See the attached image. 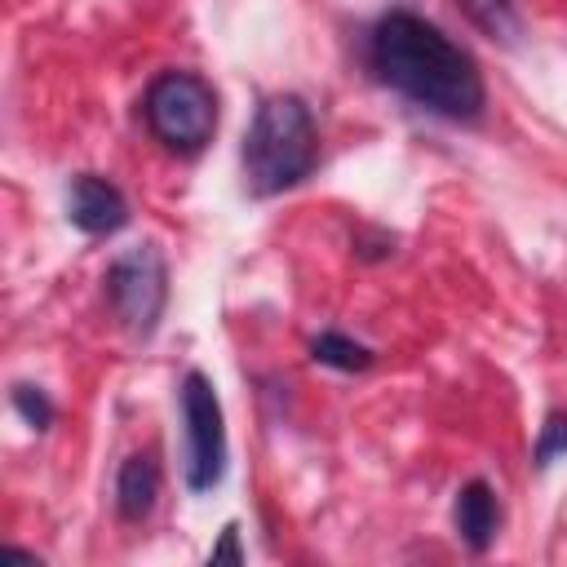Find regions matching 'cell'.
I'll list each match as a JSON object with an SVG mask.
<instances>
[{
	"instance_id": "1",
	"label": "cell",
	"mask_w": 567,
	"mask_h": 567,
	"mask_svg": "<svg viewBox=\"0 0 567 567\" xmlns=\"http://www.w3.org/2000/svg\"><path fill=\"white\" fill-rule=\"evenodd\" d=\"M368 71L377 75V84L434 120L478 124L487 111V89L474 53L412 9H390L372 22Z\"/></svg>"
},
{
	"instance_id": "2",
	"label": "cell",
	"mask_w": 567,
	"mask_h": 567,
	"mask_svg": "<svg viewBox=\"0 0 567 567\" xmlns=\"http://www.w3.org/2000/svg\"><path fill=\"white\" fill-rule=\"evenodd\" d=\"M319 164V124L301 93H270L252 111L239 146L244 190L252 199H275L297 190Z\"/></svg>"
},
{
	"instance_id": "3",
	"label": "cell",
	"mask_w": 567,
	"mask_h": 567,
	"mask_svg": "<svg viewBox=\"0 0 567 567\" xmlns=\"http://www.w3.org/2000/svg\"><path fill=\"white\" fill-rule=\"evenodd\" d=\"M217 115V89L199 71H159L142 93V120L151 137L177 159H195L199 151H208Z\"/></svg>"
},
{
	"instance_id": "4",
	"label": "cell",
	"mask_w": 567,
	"mask_h": 567,
	"mask_svg": "<svg viewBox=\"0 0 567 567\" xmlns=\"http://www.w3.org/2000/svg\"><path fill=\"white\" fill-rule=\"evenodd\" d=\"M177 412H182V483L190 496H204L226 478L230 447H226V416L217 385L199 368L182 377Z\"/></svg>"
},
{
	"instance_id": "5",
	"label": "cell",
	"mask_w": 567,
	"mask_h": 567,
	"mask_svg": "<svg viewBox=\"0 0 567 567\" xmlns=\"http://www.w3.org/2000/svg\"><path fill=\"white\" fill-rule=\"evenodd\" d=\"M102 297L133 341H151L168 310V261L159 244H137L120 252L102 275Z\"/></svg>"
},
{
	"instance_id": "6",
	"label": "cell",
	"mask_w": 567,
	"mask_h": 567,
	"mask_svg": "<svg viewBox=\"0 0 567 567\" xmlns=\"http://www.w3.org/2000/svg\"><path fill=\"white\" fill-rule=\"evenodd\" d=\"M128 199L124 190L102 177V173H75L71 177V190H66V221L80 230V235H93V239H106L115 230L128 226Z\"/></svg>"
},
{
	"instance_id": "7",
	"label": "cell",
	"mask_w": 567,
	"mask_h": 567,
	"mask_svg": "<svg viewBox=\"0 0 567 567\" xmlns=\"http://www.w3.org/2000/svg\"><path fill=\"white\" fill-rule=\"evenodd\" d=\"M452 527L461 536V545L470 554H487L501 536V501H496V487L487 478H470L456 487V501H452Z\"/></svg>"
},
{
	"instance_id": "8",
	"label": "cell",
	"mask_w": 567,
	"mask_h": 567,
	"mask_svg": "<svg viewBox=\"0 0 567 567\" xmlns=\"http://www.w3.org/2000/svg\"><path fill=\"white\" fill-rule=\"evenodd\" d=\"M159 501V461L155 452H133L115 470V514L124 523H146Z\"/></svg>"
},
{
	"instance_id": "9",
	"label": "cell",
	"mask_w": 567,
	"mask_h": 567,
	"mask_svg": "<svg viewBox=\"0 0 567 567\" xmlns=\"http://www.w3.org/2000/svg\"><path fill=\"white\" fill-rule=\"evenodd\" d=\"M310 359L319 368H332V372H368L377 363L372 346H363V341H354V337H346L337 328H328V332H319L310 341Z\"/></svg>"
},
{
	"instance_id": "10",
	"label": "cell",
	"mask_w": 567,
	"mask_h": 567,
	"mask_svg": "<svg viewBox=\"0 0 567 567\" xmlns=\"http://www.w3.org/2000/svg\"><path fill=\"white\" fill-rule=\"evenodd\" d=\"M461 9L487 40L514 44V35H518V4L514 0H461Z\"/></svg>"
},
{
	"instance_id": "11",
	"label": "cell",
	"mask_w": 567,
	"mask_h": 567,
	"mask_svg": "<svg viewBox=\"0 0 567 567\" xmlns=\"http://www.w3.org/2000/svg\"><path fill=\"white\" fill-rule=\"evenodd\" d=\"M9 403H13V412H18L35 434H44V430L53 425V416H58L53 399H49L40 385H31V381H13V385H9Z\"/></svg>"
},
{
	"instance_id": "12",
	"label": "cell",
	"mask_w": 567,
	"mask_h": 567,
	"mask_svg": "<svg viewBox=\"0 0 567 567\" xmlns=\"http://www.w3.org/2000/svg\"><path fill=\"white\" fill-rule=\"evenodd\" d=\"M563 456H567V412H545V421L536 430V443H532V470L545 474Z\"/></svg>"
},
{
	"instance_id": "13",
	"label": "cell",
	"mask_w": 567,
	"mask_h": 567,
	"mask_svg": "<svg viewBox=\"0 0 567 567\" xmlns=\"http://www.w3.org/2000/svg\"><path fill=\"white\" fill-rule=\"evenodd\" d=\"M390 252H394V235H390V230L354 235V257H363V261H385Z\"/></svg>"
},
{
	"instance_id": "14",
	"label": "cell",
	"mask_w": 567,
	"mask_h": 567,
	"mask_svg": "<svg viewBox=\"0 0 567 567\" xmlns=\"http://www.w3.org/2000/svg\"><path fill=\"white\" fill-rule=\"evenodd\" d=\"M208 563H244V545H239V523L221 527V540L208 549Z\"/></svg>"
}]
</instances>
